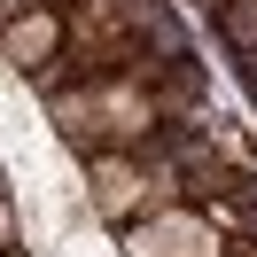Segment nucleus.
I'll return each instance as SVG.
<instances>
[{"instance_id":"4","label":"nucleus","mask_w":257,"mask_h":257,"mask_svg":"<svg viewBox=\"0 0 257 257\" xmlns=\"http://www.w3.org/2000/svg\"><path fill=\"white\" fill-rule=\"evenodd\" d=\"M0 249H8V187H0Z\"/></svg>"},{"instance_id":"1","label":"nucleus","mask_w":257,"mask_h":257,"mask_svg":"<svg viewBox=\"0 0 257 257\" xmlns=\"http://www.w3.org/2000/svg\"><path fill=\"white\" fill-rule=\"evenodd\" d=\"M55 101V125H63V141L94 148V156H109V148H148L156 141V94H148L141 78H78L63 86Z\"/></svg>"},{"instance_id":"3","label":"nucleus","mask_w":257,"mask_h":257,"mask_svg":"<svg viewBox=\"0 0 257 257\" xmlns=\"http://www.w3.org/2000/svg\"><path fill=\"white\" fill-rule=\"evenodd\" d=\"M0 47H8V63L47 70L55 55L70 47V8H8V16H0Z\"/></svg>"},{"instance_id":"2","label":"nucleus","mask_w":257,"mask_h":257,"mask_svg":"<svg viewBox=\"0 0 257 257\" xmlns=\"http://www.w3.org/2000/svg\"><path fill=\"white\" fill-rule=\"evenodd\" d=\"M125 257H226V241L203 210H148L125 226Z\"/></svg>"},{"instance_id":"5","label":"nucleus","mask_w":257,"mask_h":257,"mask_svg":"<svg viewBox=\"0 0 257 257\" xmlns=\"http://www.w3.org/2000/svg\"><path fill=\"white\" fill-rule=\"evenodd\" d=\"M241 226H249V241H257V210H241Z\"/></svg>"},{"instance_id":"6","label":"nucleus","mask_w":257,"mask_h":257,"mask_svg":"<svg viewBox=\"0 0 257 257\" xmlns=\"http://www.w3.org/2000/svg\"><path fill=\"white\" fill-rule=\"evenodd\" d=\"M241 63H249V94H257V55H241Z\"/></svg>"}]
</instances>
